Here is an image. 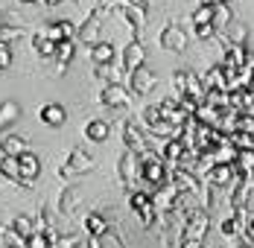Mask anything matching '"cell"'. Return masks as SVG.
Here are the masks:
<instances>
[{"mask_svg":"<svg viewBox=\"0 0 254 248\" xmlns=\"http://www.w3.org/2000/svg\"><path fill=\"white\" fill-rule=\"evenodd\" d=\"M123 143L128 152L143 155L149 152V140H146V125H137V120H126L123 123Z\"/></svg>","mask_w":254,"mask_h":248,"instance_id":"6da1fadb","label":"cell"},{"mask_svg":"<svg viewBox=\"0 0 254 248\" xmlns=\"http://www.w3.org/2000/svg\"><path fill=\"white\" fill-rule=\"evenodd\" d=\"M126 85H128V91H131V97H146L155 85H158V76H155L146 64H140L137 70H131V73H128Z\"/></svg>","mask_w":254,"mask_h":248,"instance_id":"7a4b0ae2","label":"cell"},{"mask_svg":"<svg viewBox=\"0 0 254 248\" xmlns=\"http://www.w3.org/2000/svg\"><path fill=\"white\" fill-rule=\"evenodd\" d=\"M128 207L140 216L143 228L155 225V219H158V213H155V207H152V196L143 193V190H131V193H128Z\"/></svg>","mask_w":254,"mask_h":248,"instance_id":"3957f363","label":"cell"},{"mask_svg":"<svg viewBox=\"0 0 254 248\" xmlns=\"http://www.w3.org/2000/svg\"><path fill=\"white\" fill-rule=\"evenodd\" d=\"M237 167L234 164H213L207 173H204V184H210V187H222V190H231L234 184H237Z\"/></svg>","mask_w":254,"mask_h":248,"instance_id":"277c9868","label":"cell"},{"mask_svg":"<svg viewBox=\"0 0 254 248\" xmlns=\"http://www.w3.org/2000/svg\"><path fill=\"white\" fill-rule=\"evenodd\" d=\"M158 41H161V47L170 50V53H184V47H187V32H184V26H178L176 21H170V24L161 26Z\"/></svg>","mask_w":254,"mask_h":248,"instance_id":"5b68a950","label":"cell"},{"mask_svg":"<svg viewBox=\"0 0 254 248\" xmlns=\"http://www.w3.org/2000/svg\"><path fill=\"white\" fill-rule=\"evenodd\" d=\"M94 167V158L88 155V152H82V149H73L70 155H67V161L59 167V178H73V175H82L88 173Z\"/></svg>","mask_w":254,"mask_h":248,"instance_id":"8992f818","label":"cell"},{"mask_svg":"<svg viewBox=\"0 0 254 248\" xmlns=\"http://www.w3.org/2000/svg\"><path fill=\"white\" fill-rule=\"evenodd\" d=\"M117 173H120V181H123V187H126V193L134 190V181L140 178V161H137V155L134 152H123L120 155V164H117Z\"/></svg>","mask_w":254,"mask_h":248,"instance_id":"52a82bcc","label":"cell"},{"mask_svg":"<svg viewBox=\"0 0 254 248\" xmlns=\"http://www.w3.org/2000/svg\"><path fill=\"white\" fill-rule=\"evenodd\" d=\"M100 102L108 108H131V91L123 85H102L100 88Z\"/></svg>","mask_w":254,"mask_h":248,"instance_id":"ba28073f","label":"cell"},{"mask_svg":"<svg viewBox=\"0 0 254 248\" xmlns=\"http://www.w3.org/2000/svg\"><path fill=\"white\" fill-rule=\"evenodd\" d=\"M18 164H21V184H24V187H35V181H38V175H41V161H38V155L26 149V152L18 155Z\"/></svg>","mask_w":254,"mask_h":248,"instance_id":"9c48e42d","label":"cell"},{"mask_svg":"<svg viewBox=\"0 0 254 248\" xmlns=\"http://www.w3.org/2000/svg\"><path fill=\"white\" fill-rule=\"evenodd\" d=\"M102 21H105V15H100V12H94L91 9V15H88V21L79 26L76 32V41H82V44H88V47H94L97 41H100V29H102Z\"/></svg>","mask_w":254,"mask_h":248,"instance_id":"30bf717a","label":"cell"},{"mask_svg":"<svg viewBox=\"0 0 254 248\" xmlns=\"http://www.w3.org/2000/svg\"><path fill=\"white\" fill-rule=\"evenodd\" d=\"M41 29H44V35L50 38L53 44L76 41V32H79V26L73 24V21H56V24H47V26H41Z\"/></svg>","mask_w":254,"mask_h":248,"instance_id":"8fae6325","label":"cell"},{"mask_svg":"<svg viewBox=\"0 0 254 248\" xmlns=\"http://www.w3.org/2000/svg\"><path fill=\"white\" fill-rule=\"evenodd\" d=\"M120 62H123V67H126V73H131V70H137L143 62H146V47L140 44V41H128L126 47H123V53H120Z\"/></svg>","mask_w":254,"mask_h":248,"instance_id":"7c38bea8","label":"cell"},{"mask_svg":"<svg viewBox=\"0 0 254 248\" xmlns=\"http://www.w3.org/2000/svg\"><path fill=\"white\" fill-rule=\"evenodd\" d=\"M97 79H102L105 85H126V67H123V62L117 59V62H111V64H97Z\"/></svg>","mask_w":254,"mask_h":248,"instance_id":"4fadbf2b","label":"cell"},{"mask_svg":"<svg viewBox=\"0 0 254 248\" xmlns=\"http://www.w3.org/2000/svg\"><path fill=\"white\" fill-rule=\"evenodd\" d=\"M38 120H41L44 125L59 128V125H64V120H67V108H64L62 102H47V105H41V111H38Z\"/></svg>","mask_w":254,"mask_h":248,"instance_id":"5bb4252c","label":"cell"},{"mask_svg":"<svg viewBox=\"0 0 254 248\" xmlns=\"http://www.w3.org/2000/svg\"><path fill=\"white\" fill-rule=\"evenodd\" d=\"M88 56H91L94 64H111V62H117V50H114L111 41H105V38H100L94 47H88Z\"/></svg>","mask_w":254,"mask_h":248,"instance_id":"9a60e30c","label":"cell"},{"mask_svg":"<svg viewBox=\"0 0 254 248\" xmlns=\"http://www.w3.org/2000/svg\"><path fill=\"white\" fill-rule=\"evenodd\" d=\"M82 228H85V234L94 237V240H100V237L108 234V222H105L102 213H88V216L82 219Z\"/></svg>","mask_w":254,"mask_h":248,"instance_id":"2e32d148","label":"cell"},{"mask_svg":"<svg viewBox=\"0 0 254 248\" xmlns=\"http://www.w3.org/2000/svg\"><path fill=\"white\" fill-rule=\"evenodd\" d=\"M73 53H76V41H62V44H56V70L59 73H64L67 70V64L73 62Z\"/></svg>","mask_w":254,"mask_h":248,"instance_id":"e0dca14e","label":"cell"},{"mask_svg":"<svg viewBox=\"0 0 254 248\" xmlns=\"http://www.w3.org/2000/svg\"><path fill=\"white\" fill-rule=\"evenodd\" d=\"M82 131H85V137H88V140H94V143H105V140H108V134H111V125L105 123V120H88Z\"/></svg>","mask_w":254,"mask_h":248,"instance_id":"ac0fdd59","label":"cell"},{"mask_svg":"<svg viewBox=\"0 0 254 248\" xmlns=\"http://www.w3.org/2000/svg\"><path fill=\"white\" fill-rule=\"evenodd\" d=\"M252 193V178H237V184L231 187V210L246 207V198Z\"/></svg>","mask_w":254,"mask_h":248,"instance_id":"d6986e66","label":"cell"},{"mask_svg":"<svg viewBox=\"0 0 254 248\" xmlns=\"http://www.w3.org/2000/svg\"><path fill=\"white\" fill-rule=\"evenodd\" d=\"M21 152H26V137H21V134H3V140H0V155L18 158Z\"/></svg>","mask_w":254,"mask_h":248,"instance_id":"ffe728a7","label":"cell"},{"mask_svg":"<svg viewBox=\"0 0 254 248\" xmlns=\"http://www.w3.org/2000/svg\"><path fill=\"white\" fill-rule=\"evenodd\" d=\"M234 167H237V175L240 178H254V149H243L237 155Z\"/></svg>","mask_w":254,"mask_h":248,"instance_id":"44dd1931","label":"cell"},{"mask_svg":"<svg viewBox=\"0 0 254 248\" xmlns=\"http://www.w3.org/2000/svg\"><path fill=\"white\" fill-rule=\"evenodd\" d=\"M18 117H21V105H18V102H12V99L0 102V131H3V128H9Z\"/></svg>","mask_w":254,"mask_h":248,"instance_id":"7402d4cb","label":"cell"},{"mask_svg":"<svg viewBox=\"0 0 254 248\" xmlns=\"http://www.w3.org/2000/svg\"><path fill=\"white\" fill-rule=\"evenodd\" d=\"M32 47H35V53H38L41 59H53V56H56V44L44 35V29H35V35H32Z\"/></svg>","mask_w":254,"mask_h":248,"instance_id":"603a6c76","label":"cell"},{"mask_svg":"<svg viewBox=\"0 0 254 248\" xmlns=\"http://www.w3.org/2000/svg\"><path fill=\"white\" fill-rule=\"evenodd\" d=\"M9 228H12V231H15L18 237H24V240L35 234V222H32L29 216H24V213H21V216H15V219L9 222Z\"/></svg>","mask_w":254,"mask_h":248,"instance_id":"cb8c5ba5","label":"cell"},{"mask_svg":"<svg viewBox=\"0 0 254 248\" xmlns=\"http://www.w3.org/2000/svg\"><path fill=\"white\" fill-rule=\"evenodd\" d=\"M3 178H9L12 184H21V164H18V158L3 155Z\"/></svg>","mask_w":254,"mask_h":248,"instance_id":"d4e9b609","label":"cell"},{"mask_svg":"<svg viewBox=\"0 0 254 248\" xmlns=\"http://www.w3.org/2000/svg\"><path fill=\"white\" fill-rule=\"evenodd\" d=\"M213 9H216V6H207V3H199V9L193 12V18H190V24H193V26L213 24Z\"/></svg>","mask_w":254,"mask_h":248,"instance_id":"484cf974","label":"cell"},{"mask_svg":"<svg viewBox=\"0 0 254 248\" xmlns=\"http://www.w3.org/2000/svg\"><path fill=\"white\" fill-rule=\"evenodd\" d=\"M76 198H79V190H76V187H67V190L62 193L59 210H62V213H73V210H76V204H79Z\"/></svg>","mask_w":254,"mask_h":248,"instance_id":"4316f807","label":"cell"},{"mask_svg":"<svg viewBox=\"0 0 254 248\" xmlns=\"http://www.w3.org/2000/svg\"><path fill=\"white\" fill-rule=\"evenodd\" d=\"M231 24V9L225 3H216V9H213V29H225Z\"/></svg>","mask_w":254,"mask_h":248,"instance_id":"83f0119b","label":"cell"},{"mask_svg":"<svg viewBox=\"0 0 254 248\" xmlns=\"http://www.w3.org/2000/svg\"><path fill=\"white\" fill-rule=\"evenodd\" d=\"M0 26H12V29H24V18H18L12 9H3L0 12Z\"/></svg>","mask_w":254,"mask_h":248,"instance_id":"f1b7e54d","label":"cell"},{"mask_svg":"<svg viewBox=\"0 0 254 248\" xmlns=\"http://www.w3.org/2000/svg\"><path fill=\"white\" fill-rule=\"evenodd\" d=\"M21 32H24V29H12V26H0V44H6V47H9V41H15V38H21Z\"/></svg>","mask_w":254,"mask_h":248,"instance_id":"f546056e","label":"cell"},{"mask_svg":"<svg viewBox=\"0 0 254 248\" xmlns=\"http://www.w3.org/2000/svg\"><path fill=\"white\" fill-rule=\"evenodd\" d=\"M82 246V237H59L56 243H50V248H76Z\"/></svg>","mask_w":254,"mask_h":248,"instance_id":"4dcf8cb0","label":"cell"},{"mask_svg":"<svg viewBox=\"0 0 254 248\" xmlns=\"http://www.w3.org/2000/svg\"><path fill=\"white\" fill-rule=\"evenodd\" d=\"M26 248H50V240L44 237V234H32V237H26Z\"/></svg>","mask_w":254,"mask_h":248,"instance_id":"1f68e13d","label":"cell"},{"mask_svg":"<svg viewBox=\"0 0 254 248\" xmlns=\"http://www.w3.org/2000/svg\"><path fill=\"white\" fill-rule=\"evenodd\" d=\"M193 29H196V38H204V41L216 35V29H213V24H204V26H193Z\"/></svg>","mask_w":254,"mask_h":248,"instance_id":"d6a6232c","label":"cell"},{"mask_svg":"<svg viewBox=\"0 0 254 248\" xmlns=\"http://www.w3.org/2000/svg\"><path fill=\"white\" fill-rule=\"evenodd\" d=\"M9 64H12V50L6 44H0V70H6Z\"/></svg>","mask_w":254,"mask_h":248,"instance_id":"836d02e7","label":"cell"},{"mask_svg":"<svg viewBox=\"0 0 254 248\" xmlns=\"http://www.w3.org/2000/svg\"><path fill=\"white\" fill-rule=\"evenodd\" d=\"M41 3H47V6H59V3H64V0H41Z\"/></svg>","mask_w":254,"mask_h":248,"instance_id":"e575fe53","label":"cell"},{"mask_svg":"<svg viewBox=\"0 0 254 248\" xmlns=\"http://www.w3.org/2000/svg\"><path fill=\"white\" fill-rule=\"evenodd\" d=\"M0 178H3V155H0Z\"/></svg>","mask_w":254,"mask_h":248,"instance_id":"d590c367","label":"cell"},{"mask_svg":"<svg viewBox=\"0 0 254 248\" xmlns=\"http://www.w3.org/2000/svg\"><path fill=\"white\" fill-rule=\"evenodd\" d=\"M18 3H41V0H18Z\"/></svg>","mask_w":254,"mask_h":248,"instance_id":"8d00e7d4","label":"cell"},{"mask_svg":"<svg viewBox=\"0 0 254 248\" xmlns=\"http://www.w3.org/2000/svg\"><path fill=\"white\" fill-rule=\"evenodd\" d=\"M249 231H252V234H254V216H252V222H249Z\"/></svg>","mask_w":254,"mask_h":248,"instance_id":"74e56055","label":"cell"},{"mask_svg":"<svg viewBox=\"0 0 254 248\" xmlns=\"http://www.w3.org/2000/svg\"><path fill=\"white\" fill-rule=\"evenodd\" d=\"M237 248H249V246H243V243H240V246H237Z\"/></svg>","mask_w":254,"mask_h":248,"instance_id":"f35d334b","label":"cell"},{"mask_svg":"<svg viewBox=\"0 0 254 248\" xmlns=\"http://www.w3.org/2000/svg\"><path fill=\"white\" fill-rule=\"evenodd\" d=\"M216 3H225V0H216Z\"/></svg>","mask_w":254,"mask_h":248,"instance_id":"ab89813d","label":"cell"}]
</instances>
